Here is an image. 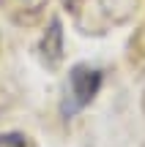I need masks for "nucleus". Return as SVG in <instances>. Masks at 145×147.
<instances>
[{
	"label": "nucleus",
	"mask_w": 145,
	"mask_h": 147,
	"mask_svg": "<svg viewBox=\"0 0 145 147\" xmlns=\"http://www.w3.org/2000/svg\"><path fill=\"white\" fill-rule=\"evenodd\" d=\"M101 90V71L91 68V65H74L69 74V98L63 104V112L66 115H74V112L85 109L96 93Z\"/></svg>",
	"instance_id": "1"
},
{
	"label": "nucleus",
	"mask_w": 145,
	"mask_h": 147,
	"mask_svg": "<svg viewBox=\"0 0 145 147\" xmlns=\"http://www.w3.org/2000/svg\"><path fill=\"white\" fill-rule=\"evenodd\" d=\"M41 49H44V57H47L49 65H58L60 57H63V30H60V22L52 19L49 22V30L41 41Z\"/></svg>",
	"instance_id": "2"
},
{
	"label": "nucleus",
	"mask_w": 145,
	"mask_h": 147,
	"mask_svg": "<svg viewBox=\"0 0 145 147\" xmlns=\"http://www.w3.org/2000/svg\"><path fill=\"white\" fill-rule=\"evenodd\" d=\"M0 147H27V139L22 134H0Z\"/></svg>",
	"instance_id": "3"
}]
</instances>
